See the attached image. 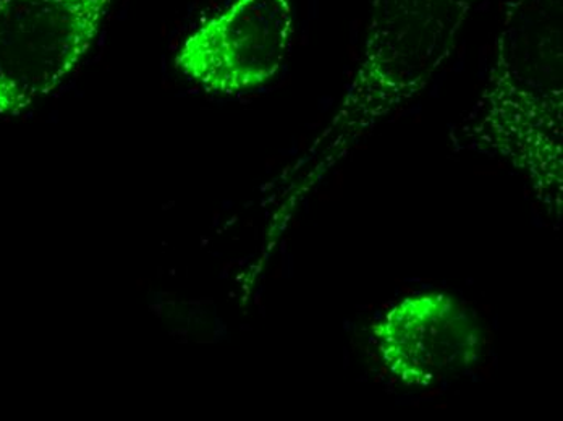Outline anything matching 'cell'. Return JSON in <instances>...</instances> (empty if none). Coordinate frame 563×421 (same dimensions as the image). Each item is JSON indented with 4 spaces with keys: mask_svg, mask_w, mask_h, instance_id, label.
<instances>
[{
    "mask_svg": "<svg viewBox=\"0 0 563 421\" xmlns=\"http://www.w3.org/2000/svg\"><path fill=\"white\" fill-rule=\"evenodd\" d=\"M563 0H508L486 84L453 148L517 170L554 221L563 211Z\"/></svg>",
    "mask_w": 563,
    "mask_h": 421,
    "instance_id": "6da1fadb",
    "label": "cell"
},
{
    "mask_svg": "<svg viewBox=\"0 0 563 421\" xmlns=\"http://www.w3.org/2000/svg\"><path fill=\"white\" fill-rule=\"evenodd\" d=\"M478 0H369L362 59L338 111L297 164L305 197L365 136L407 108L452 56Z\"/></svg>",
    "mask_w": 563,
    "mask_h": 421,
    "instance_id": "7a4b0ae2",
    "label": "cell"
},
{
    "mask_svg": "<svg viewBox=\"0 0 563 421\" xmlns=\"http://www.w3.org/2000/svg\"><path fill=\"white\" fill-rule=\"evenodd\" d=\"M113 0H0V118L54 95L95 46Z\"/></svg>",
    "mask_w": 563,
    "mask_h": 421,
    "instance_id": "3957f363",
    "label": "cell"
},
{
    "mask_svg": "<svg viewBox=\"0 0 563 421\" xmlns=\"http://www.w3.org/2000/svg\"><path fill=\"white\" fill-rule=\"evenodd\" d=\"M294 34L291 0H233L185 37L175 68L211 95H243L280 74Z\"/></svg>",
    "mask_w": 563,
    "mask_h": 421,
    "instance_id": "277c9868",
    "label": "cell"
},
{
    "mask_svg": "<svg viewBox=\"0 0 563 421\" xmlns=\"http://www.w3.org/2000/svg\"><path fill=\"white\" fill-rule=\"evenodd\" d=\"M377 358L408 389L439 388L472 373L486 352L478 318L451 293L418 292L390 304L373 324Z\"/></svg>",
    "mask_w": 563,
    "mask_h": 421,
    "instance_id": "5b68a950",
    "label": "cell"
}]
</instances>
